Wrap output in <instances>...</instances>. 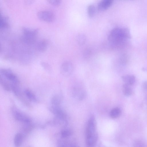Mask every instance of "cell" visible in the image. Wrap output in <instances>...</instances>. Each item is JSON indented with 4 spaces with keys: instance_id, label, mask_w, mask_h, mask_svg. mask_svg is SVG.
I'll list each match as a JSON object with an SVG mask.
<instances>
[{
    "instance_id": "2e32d148",
    "label": "cell",
    "mask_w": 147,
    "mask_h": 147,
    "mask_svg": "<svg viewBox=\"0 0 147 147\" xmlns=\"http://www.w3.org/2000/svg\"><path fill=\"white\" fill-rule=\"evenodd\" d=\"M123 80L125 84L131 86L133 84L135 81V78L133 75H125L122 77Z\"/></svg>"
},
{
    "instance_id": "3957f363",
    "label": "cell",
    "mask_w": 147,
    "mask_h": 147,
    "mask_svg": "<svg viewBox=\"0 0 147 147\" xmlns=\"http://www.w3.org/2000/svg\"><path fill=\"white\" fill-rule=\"evenodd\" d=\"M12 111L13 116L16 120L24 123H31L32 120L29 117L16 108L13 107Z\"/></svg>"
},
{
    "instance_id": "83f0119b",
    "label": "cell",
    "mask_w": 147,
    "mask_h": 147,
    "mask_svg": "<svg viewBox=\"0 0 147 147\" xmlns=\"http://www.w3.org/2000/svg\"><path fill=\"white\" fill-rule=\"evenodd\" d=\"M91 52L89 50H86L84 52V56L85 58H88L90 56Z\"/></svg>"
},
{
    "instance_id": "4fadbf2b",
    "label": "cell",
    "mask_w": 147,
    "mask_h": 147,
    "mask_svg": "<svg viewBox=\"0 0 147 147\" xmlns=\"http://www.w3.org/2000/svg\"><path fill=\"white\" fill-rule=\"evenodd\" d=\"M62 95L60 94L56 95L51 99V106L54 107L60 106V105L62 100Z\"/></svg>"
},
{
    "instance_id": "cb8c5ba5",
    "label": "cell",
    "mask_w": 147,
    "mask_h": 147,
    "mask_svg": "<svg viewBox=\"0 0 147 147\" xmlns=\"http://www.w3.org/2000/svg\"><path fill=\"white\" fill-rule=\"evenodd\" d=\"M72 134V132L70 130H65L61 131V135L63 139L66 138L71 136Z\"/></svg>"
},
{
    "instance_id": "5b68a950",
    "label": "cell",
    "mask_w": 147,
    "mask_h": 147,
    "mask_svg": "<svg viewBox=\"0 0 147 147\" xmlns=\"http://www.w3.org/2000/svg\"><path fill=\"white\" fill-rule=\"evenodd\" d=\"M37 16L41 20L48 23L53 22L55 18L54 14L52 12L48 10L39 11L37 13Z\"/></svg>"
},
{
    "instance_id": "ac0fdd59",
    "label": "cell",
    "mask_w": 147,
    "mask_h": 147,
    "mask_svg": "<svg viewBox=\"0 0 147 147\" xmlns=\"http://www.w3.org/2000/svg\"><path fill=\"white\" fill-rule=\"evenodd\" d=\"M24 124L23 127V131L24 133V135L25 136V134H28L33 131L34 128V125L31 123Z\"/></svg>"
},
{
    "instance_id": "277c9868",
    "label": "cell",
    "mask_w": 147,
    "mask_h": 147,
    "mask_svg": "<svg viewBox=\"0 0 147 147\" xmlns=\"http://www.w3.org/2000/svg\"><path fill=\"white\" fill-rule=\"evenodd\" d=\"M1 75L10 83L19 84L20 81L16 75L11 70L7 69H2L1 70Z\"/></svg>"
},
{
    "instance_id": "7a4b0ae2",
    "label": "cell",
    "mask_w": 147,
    "mask_h": 147,
    "mask_svg": "<svg viewBox=\"0 0 147 147\" xmlns=\"http://www.w3.org/2000/svg\"><path fill=\"white\" fill-rule=\"evenodd\" d=\"M96 121L95 116L91 115L88 121L86 131V142L92 143L97 141Z\"/></svg>"
},
{
    "instance_id": "9c48e42d",
    "label": "cell",
    "mask_w": 147,
    "mask_h": 147,
    "mask_svg": "<svg viewBox=\"0 0 147 147\" xmlns=\"http://www.w3.org/2000/svg\"><path fill=\"white\" fill-rule=\"evenodd\" d=\"M23 35L29 37L36 38L39 30L37 29H31L26 27L22 28Z\"/></svg>"
},
{
    "instance_id": "4316f807",
    "label": "cell",
    "mask_w": 147,
    "mask_h": 147,
    "mask_svg": "<svg viewBox=\"0 0 147 147\" xmlns=\"http://www.w3.org/2000/svg\"><path fill=\"white\" fill-rule=\"evenodd\" d=\"M134 147H145L144 143L140 141L136 142L134 144Z\"/></svg>"
},
{
    "instance_id": "d6986e66",
    "label": "cell",
    "mask_w": 147,
    "mask_h": 147,
    "mask_svg": "<svg viewBox=\"0 0 147 147\" xmlns=\"http://www.w3.org/2000/svg\"><path fill=\"white\" fill-rule=\"evenodd\" d=\"M121 114V111L118 108L112 109L110 113V117L112 118L115 119L119 117Z\"/></svg>"
},
{
    "instance_id": "30bf717a",
    "label": "cell",
    "mask_w": 147,
    "mask_h": 147,
    "mask_svg": "<svg viewBox=\"0 0 147 147\" xmlns=\"http://www.w3.org/2000/svg\"><path fill=\"white\" fill-rule=\"evenodd\" d=\"M113 2L112 0H103L98 4V9L100 11L105 10L110 7Z\"/></svg>"
},
{
    "instance_id": "9a60e30c",
    "label": "cell",
    "mask_w": 147,
    "mask_h": 147,
    "mask_svg": "<svg viewBox=\"0 0 147 147\" xmlns=\"http://www.w3.org/2000/svg\"><path fill=\"white\" fill-rule=\"evenodd\" d=\"M24 93L27 98L31 101L33 102H37L38 101L36 95L30 90H25L24 91Z\"/></svg>"
},
{
    "instance_id": "603a6c76",
    "label": "cell",
    "mask_w": 147,
    "mask_h": 147,
    "mask_svg": "<svg viewBox=\"0 0 147 147\" xmlns=\"http://www.w3.org/2000/svg\"><path fill=\"white\" fill-rule=\"evenodd\" d=\"M57 147H71L70 143L61 139L57 140Z\"/></svg>"
},
{
    "instance_id": "f1b7e54d",
    "label": "cell",
    "mask_w": 147,
    "mask_h": 147,
    "mask_svg": "<svg viewBox=\"0 0 147 147\" xmlns=\"http://www.w3.org/2000/svg\"><path fill=\"white\" fill-rule=\"evenodd\" d=\"M143 88L146 90H147V82H144L143 84Z\"/></svg>"
},
{
    "instance_id": "7c38bea8",
    "label": "cell",
    "mask_w": 147,
    "mask_h": 147,
    "mask_svg": "<svg viewBox=\"0 0 147 147\" xmlns=\"http://www.w3.org/2000/svg\"><path fill=\"white\" fill-rule=\"evenodd\" d=\"M25 135L22 133L16 134L14 137V143L15 147H20L22 144Z\"/></svg>"
},
{
    "instance_id": "ba28073f",
    "label": "cell",
    "mask_w": 147,
    "mask_h": 147,
    "mask_svg": "<svg viewBox=\"0 0 147 147\" xmlns=\"http://www.w3.org/2000/svg\"><path fill=\"white\" fill-rule=\"evenodd\" d=\"M19 84L11 83V90L14 95L21 101L27 106L29 104L23 96L22 93L18 86Z\"/></svg>"
},
{
    "instance_id": "ffe728a7",
    "label": "cell",
    "mask_w": 147,
    "mask_h": 147,
    "mask_svg": "<svg viewBox=\"0 0 147 147\" xmlns=\"http://www.w3.org/2000/svg\"><path fill=\"white\" fill-rule=\"evenodd\" d=\"M123 91L124 94L126 96H129L132 94V90L130 85L125 84L123 86Z\"/></svg>"
},
{
    "instance_id": "8fae6325",
    "label": "cell",
    "mask_w": 147,
    "mask_h": 147,
    "mask_svg": "<svg viewBox=\"0 0 147 147\" xmlns=\"http://www.w3.org/2000/svg\"><path fill=\"white\" fill-rule=\"evenodd\" d=\"M48 42L46 39H42L39 41L36 44V48L37 50L40 52L46 51L48 46Z\"/></svg>"
},
{
    "instance_id": "5bb4252c",
    "label": "cell",
    "mask_w": 147,
    "mask_h": 147,
    "mask_svg": "<svg viewBox=\"0 0 147 147\" xmlns=\"http://www.w3.org/2000/svg\"><path fill=\"white\" fill-rule=\"evenodd\" d=\"M0 82L1 86L5 90L8 91L11 90V83H9L7 79L1 75Z\"/></svg>"
},
{
    "instance_id": "6da1fadb",
    "label": "cell",
    "mask_w": 147,
    "mask_h": 147,
    "mask_svg": "<svg viewBox=\"0 0 147 147\" xmlns=\"http://www.w3.org/2000/svg\"><path fill=\"white\" fill-rule=\"evenodd\" d=\"M131 37L128 29L117 27L111 31L108 36V40L112 48H119L123 45L127 39Z\"/></svg>"
},
{
    "instance_id": "7402d4cb",
    "label": "cell",
    "mask_w": 147,
    "mask_h": 147,
    "mask_svg": "<svg viewBox=\"0 0 147 147\" xmlns=\"http://www.w3.org/2000/svg\"><path fill=\"white\" fill-rule=\"evenodd\" d=\"M88 16L90 18L93 17L95 15V6L92 5H89L88 8Z\"/></svg>"
},
{
    "instance_id": "f546056e",
    "label": "cell",
    "mask_w": 147,
    "mask_h": 147,
    "mask_svg": "<svg viewBox=\"0 0 147 147\" xmlns=\"http://www.w3.org/2000/svg\"><path fill=\"white\" fill-rule=\"evenodd\" d=\"M145 100V103L146 104V105L147 106V96Z\"/></svg>"
},
{
    "instance_id": "44dd1931",
    "label": "cell",
    "mask_w": 147,
    "mask_h": 147,
    "mask_svg": "<svg viewBox=\"0 0 147 147\" xmlns=\"http://www.w3.org/2000/svg\"><path fill=\"white\" fill-rule=\"evenodd\" d=\"M77 41L78 44L80 46L84 44L86 41V37L84 34H79L77 37Z\"/></svg>"
},
{
    "instance_id": "e0dca14e",
    "label": "cell",
    "mask_w": 147,
    "mask_h": 147,
    "mask_svg": "<svg viewBox=\"0 0 147 147\" xmlns=\"http://www.w3.org/2000/svg\"><path fill=\"white\" fill-rule=\"evenodd\" d=\"M8 20V19L7 17L3 16H1L0 27L1 29H7L9 27Z\"/></svg>"
},
{
    "instance_id": "52a82bcc",
    "label": "cell",
    "mask_w": 147,
    "mask_h": 147,
    "mask_svg": "<svg viewBox=\"0 0 147 147\" xmlns=\"http://www.w3.org/2000/svg\"><path fill=\"white\" fill-rule=\"evenodd\" d=\"M73 66L72 63L68 61L63 62L60 69L61 74L65 76H68L70 75L73 70Z\"/></svg>"
},
{
    "instance_id": "484cf974",
    "label": "cell",
    "mask_w": 147,
    "mask_h": 147,
    "mask_svg": "<svg viewBox=\"0 0 147 147\" xmlns=\"http://www.w3.org/2000/svg\"><path fill=\"white\" fill-rule=\"evenodd\" d=\"M47 1L50 4L55 6H59L61 2L59 0H49Z\"/></svg>"
},
{
    "instance_id": "8992f818",
    "label": "cell",
    "mask_w": 147,
    "mask_h": 147,
    "mask_svg": "<svg viewBox=\"0 0 147 147\" xmlns=\"http://www.w3.org/2000/svg\"><path fill=\"white\" fill-rule=\"evenodd\" d=\"M71 95L75 99L81 101L86 97V92L82 88L79 86H75L71 88Z\"/></svg>"
},
{
    "instance_id": "d4e9b609",
    "label": "cell",
    "mask_w": 147,
    "mask_h": 147,
    "mask_svg": "<svg viewBox=\"0 0 147 147\" xmlns=\"http://www.w3.org/2000/svg\"><path fill=\"white\" fill-rule=\"evenodd\" d=\"M41 65L47 72L50 73L52 71V68L48 63L44 62L41 61Z\"/></svg>"
}]
</instances>
